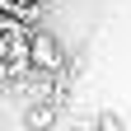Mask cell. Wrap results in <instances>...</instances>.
<instances>
[{"label": "cell", "mask_w": 131, "mask_h": 131, "mask_svg": "<svg viewBox=\"0 0 131 131\" xmlns=\"http://www.w3.org/2000/svg\"><path fill=\"white\" fill-rule=\"evenodd\" d=\"M28 70L52 75V80L66 70V52H61V42L52 38V33H33L28 38Z\"/></svg>", "instance_id": "6da1fadb"}, {"label": "cell", "mask_w": 131, "mask_h": 131, "mask_svg": "<svg viewBox=\"0 0 131 131\" xmlns=\"http://www.w3.org/2000/svg\"><path fill=\"white\" fill-rule=\"evenodd\" d=\"M52 122H56V98H38V103L24 112V126L28 131H47Z\"/></svg>", "instance_id": "7a4b0ae2"}, {"label": "cell", "mask_w": 131, "mask_h": 131, "mask_svg": "<svg viewBox=\"0 0 131 131\" xmlns=\"http://www.w3.org/2000/svg\"><path fill=\"white\" fill-rule=\"evenodd\" d=\"M98 131H122V117H112V112H103V117H98Z\"/></svg>", "instance_id": "3957f363"}]
</instances>
